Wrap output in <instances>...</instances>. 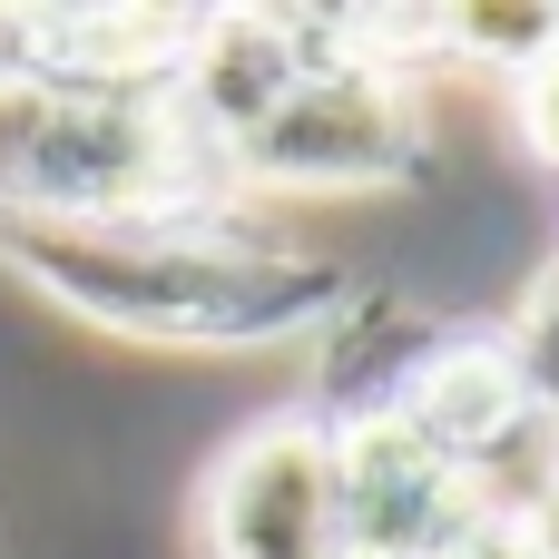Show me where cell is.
I'll return each instance as SVG.
<instances>
[{"instance_id":"9","label":"cell","mask_w":559,"mask_h":559,"mask_svg":"<svg viewBox=\"0 0 559 559\" xmlns=\"http://www.w3.org/2000/svg\"><path fill=\"white\" fill-rule=\"evenodd\" d=\"M452 559H531V540H521V521H491L481 540H462Z\"/></svg>"},{"instance_id":"7","label":"cell","mask_w":559,"mask_h":559,"mask_svg":"<svg viewBox=\"0 0 559 559\" xmlns=\"http://www.w3.org/2000/svg\"><path fill=\"white\" fill-rule=\"evenodd\" d=\"M442 39L452 49H481L491 69H540L559 49V10H442Z\"/></svg>"},{"instance_id":"6","label":"cell","mask_w":559,"mask_h":559,"mask_svg":"<svg viewBox=\"0 0 559 559\" xmlns=\"http://www.w3.org/2000/svg\"><path fill=\"white\" fill-rule=\"evenodd\" d=\"M511 373H521V393H531V413L559 423V255L531 275V295H521V314H511Z\"/></svg>"},{"instance_id":"2","label":"cell","mask_w":559,"mask_h":559,"mask_svg":"<svg viewBox=\"0 0 559 559\" xmlns=\"http://www.w3.org/2000/svg\"><path fill=\"white\" fill-rule=\"evenodd\" d=\"M423 177V118L393 59L364 39L324 69L295 79V98L226 147V187H275V197H344V187H403Z\"/></svg>"},{"instance_id":"8","label":"cell","mask_w":559,"mask_h":559,"mask_svg":"<svg viewBox=\"0 0 559 559\" xmlns=\"http://www.w3.org/2000/svg\"><path fill=\"white\" fill-rule=\"evenodd\" d=\"M521 138L540 147V167H559V49L521 79Z\"/></svg>"},{"instance_id":"1","label":"cell","mask_w":559,"mask_h":559,"mask_svg":"<svg viewBox=\"0 0 559 559\" xmlns=\"http://www.w3.org/2000/svg\"><path fill=\"white\" fill-rule=\"evenodd\" d=\"M0 255L69 305L79 324L138 334V344H285L354 305V275L334 255H305L285 236H255L236 206L206 216H118V226H59V216H0Z\"/></svg>"},{"instance_id":"10","label":"cell","mask_w":559,"mask_h":559,"mask_svg":"<svg viewBox=\"0 0 559 559\" xmlns=\"http://www.w3.org/2000/svg\"><path fill=\"white\" fill-rule=\"evenodd\" d=\"M521 540H531V559H559V491L521 511Z\"/></svg>"},{"instance_id":"3","label":"cell","mask_w":559,"mask_h":559,"mask_svg":"<svg viewBox=\"0 0 559 559\" xmlns=\"http://www.w3.org/2000/svg\"><path fill=\"white\" fill-rule=\"evenodd\" d=\"M334 481H344V540L354 559H452L462 540L491 531V501L472 491V472L393 403L373 413H334Z\"/></svg>"},{"instance_id":"11","label":"cell","mask_w":559,"mask_h":559,"mask_svg":"<svg viewBox=\"0 0 559 559\" xmlns=\"http://www.w3.org/2000/svg\"><path fill=\"white\" fill-rule=\"evenodd\" d=\"M20 79V10H0V88Z\"/></svg>"},{"instance_id":"5","label":"cell","mask_w":559,"mask_h":559,"mask_svg":"<svg viewBox=\"0 0 559 559\" xmlns=\"http://www.w3.org/2000/svg\"><path fill=\"white\" fill-rule=\"evenodd\" d=\"M354 39H364L354 10H206V20H197V49H187V69H177V108H187V128L226 157L246 128H265V118L295 98L305 69L344 59Z\"/></svg>"},{"instance_id":"4","label":"cell","mask_w":559,"mask_h":559,"mask_svg":"<svg viewBox=\"0 0 559 559\" xmlns=\"http://www.w3.org/2000/svg\"><path fill=\"white\" fill-rule=\"evenodd\" d=\"M197 531H206V559H354L324 423L285 413L226 442V462L206 472Z\"/></svg>"}]
</instances>
